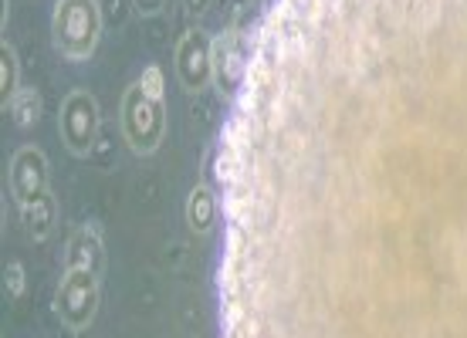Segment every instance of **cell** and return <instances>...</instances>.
<instances>
[{"label":"cell","instance_id":"obj_1","mask_svg":"<svg viewBox=\"0 0 467 338\" xmlns=\"http://www.w3.org/2000/svg\"><path fill=\"white\" fill-rule=\"evenodd\" d=\"M211 152L217 338H467V0H268Z\"/></svg>","mask_w":467,"mask_h":338},{"label":"cell","instance_id":"obj_2","mask_svg":"<svg viewBox=\"0 0 467 338\" xmlns=\"http://www.w3.org/2000/svg\"><path fill=\"white\" fill-rule=\"evenodd\" d=\"M166 82L163 71L150 65L142 75L129 85L122 95V108H119V126H122V139L136 156H152L166 139Z\"/></svg>","mask_w":467,"mask_h":338},{"label":"cell","instance_id":"obj_3","mask_svg":"<svg viewBox=\"0 0 467 338\" xmlns=\"http://www.w3.org/2000/svg\"><path fill=\"white\" fill-rule=\"evenodd\" d=\"M102 41L99 0H58L51 14V45L65 61H88Z\"/></svg>","mask_w":467,"mask_h":338},{"label":"cell","instance_id":"obj_4","mask_svg":"<svg viewBox=\"0 0 467 338\" xmlns=\"http://www.w3.org/2000/svg\"><path fill=\"white\" fill-rule=\"evenodd\" d=\"M102 304V274L65 268L55 288V315L68 332H88Z\"/></svg>","mask_w":467,"mask_h":338},{"label":"cell","instance_id":"obj_5","mask_svg":"<svg viewBox=\"0 0 467 338\" xmlns=\"http://www.w3.org/2000/svg\"><path fill=\"white\" fill-rule=\"evenodd\" d=\"M99 128H102V108L99 98L85 88L65 95L58 108V136L71 156H88L99 142Z\"/></svg>","mask_w":467,"mask_h":338},{"label":"cell","instance_id":"obj_6","mask_svg":"<svg viewBox=\"0 0 467 338\" xmlns=\"http://www.w3.org/2000/svg\"><path fill=\"white\" fill-rule=\"evenodd\" d=\"M7 187L17 207L37 203L41 197L51 193V163L37 146H21L14 152L11 169H7Z\"/></svg>","mask_w":467,"mask_h":338},{"label":"cell","instance_id":"obj_7","mask_svg":"<svg viewBox=\"0 0 467 338\" xmlns=\"http://www.w3.org/2000/svg\"><path fill=\"white\" fill-rule=\"evenodd\" d=\"M176 78L187 92H203L213 82V37L190 27L176 45Z\"/></svg>","mask_w":467,"mask_h":338},{"label":"cell","instance_id":"obj_8","mask_svg":"<svg viewBox=\"0 0 467 338\" xmlns=\"http://www.w3.org/2000/svg\"><path fill=\"white\" fill-rule=\"evenodd\" d=\"M247 51H251V35L237 31V27L213 37V82L227 92H237L247 68Z\"/></svg>","mask_w":467,"mask_h":338},{"label":"cell","instance_id":"obj_9","mask_svg":"<svg viewBox=\"0 0 467 338\" xmlns=\"http://www.w3.org/2000/svg\"><path fill=\"white\" fill-rule=\"evenodd\" d=\"M65 268H82L102 274L106 271V241L99 223H82L65 244Z\"/></svg>","mask_w":467,"mask_h":338},{"label":"cell","instance_id":"obj_10","mask_svg":"<svg viewBox=\"0 0 467 338\" xmlns=\"http://www.w3.org/2000/svg\"><path fill=\"white\" fill-rule=\"evenodd\" d=\"M183 217H187V227L197 233V237H207V233H213V227L223 220L221 189L200 179L197 187L187 193V207H183Z\"/></svg>","mask_w":467,"mask_h":338},{"label":"cell","instance_id":"obj_11","mask_svg":"<svg viewBox=\"0 0 467 338\" xmlns=\"http://www.w3.org/2000/svg\"><path fill=\"white\" fill-rule=\"evenodd\" d=\"M17 210H21V223H24V230H27V237H31V241H47L51 233L58 230L61 210H58V200H55V193L41 197L37 203L17 207Z\"/></svg>","mask_w":467,"mask_h":338},{"label":"cell","instance_id":"obj_12","mask_svg":"<svg viewBox=\"0 0 467 338\" xmlns=\"http://www.w3.org/2000/svg\"><path fill=\"white\" fill-rule=\"evenodd\" d=\"M41 108H45V102H41L37 88H27V85H21V88H17V95H14L11 102L4 106V112L14 118V126L31 128V126H37V118H41Z\"/></svg>","mask_w":467,"mask_h":338},{"label":"cell","instance_id":"obj_13","mask_svg":"<svg viewBox=\"0 0 467 338\" xmlns=\"http://www.w3.org/2000/svg\"><path fill=\"white\" fill-rule=\"evenodd\" d=\"M21 88V65H17V51L11 47V41H0V108L11 102Z\"/></svg>","mask_w":467,"mask_h":338},{"label":"cell","instance_id":"obj_14","mask_svg":"<svg viewBox=\"0 0 467 338\" xmlns=\"http://www.w3.org/2000/svg\"><path fill=\"white\" fill-rule=\"evenodd\" d=\"M24 292H27V271H24L21 261H11L4 268V298L7 302H21Z\"/></svg>","mask_w":467,"mask_h":338},{"label":"cell","instance_id":"obj_15","mask_svg":"<svg viewBox=\"0 0 467 338\" xmlns=\"http://www.w3.org/2000/svg\"><path fill=\"white\" fill-rule=\"evenodd\" d=\"M132 7H136V14H142V17H152V14L163 11L166 0H132Z\"/></svg>","mask_w":467,"mask_h":338},{"label":"cell","instance_id":"obj_16","mask_svg":"<svg viewBox=\"0 0 467 338\" xmlns=\"http://www.w3.org/2000/svg\"><path fill=\"white\" fill-rule=\"evenodd\" d=\"M183 7H187V11L193 14V17H200V14L211 7V0H183Z\"/></svg>","mask_w":467,"mask_h":338}]
</instances>
